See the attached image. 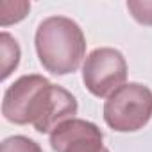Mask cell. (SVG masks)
<instances>
[{
	"instance_id": "obj_7",
	"label": "cell",
	"mask_w": 152,
	"mask_h": 152,
	"mask_svg": "<svg viewBox=\"0 0 152 152\" xmlns=\"http://www.w3.org/2000/svg\"><path fill=\"white\" fill-rule=\"evenodd\" d=\"M31 11V4L29 2H9V0H4L2 4H0V23L2 27H7L11 23H16V22H22L27 13Z\"/></svg>"
},
{
	"instance_id": "obj_3",
	"label": "cell",
	"mask_w": 152,
	"mask_h": 152,
	"mask_svg": "<svg viewBox=\"0 0 152 152\" xmlns=\"http://www.w3.org/2000/svg\"><path fill=\"white\" fill-rule=\"evenodd\" d=\"M152 118V91L140 83H129L107 97L104 120L116 132L143 129Z\"/></svg>"
},
{
	"instance_id": "obj_6",
	"label": "cell",
	"mask_w": 152,
	"mask_h": 152,
	"mask_svg": "<svg viewBox=\"0 0 152 152\" xmlns=\"http://www.w3.org/2000/svg\"><path fill=\"white\" fill-rule=\"evenodd\" d=\"M0 57H2V75L0 77H2V81H6L20 63L18 41L9 32L0 34Z\"/></svg>"
},
{
	"instance_id": "obj_10",
	"label": "cell",
	"mask_w": 152,
	"mask_h": 152,
	"mask_svg": "<svg viewBox=\"0 0 152 152\" xmlns=\"http://www.w3.org/2000/svg\"><path fill=\"white\" fill-rule=\"evenodd\" d=\"M104 152H109V150H107V148H104Z\"/></svg>"
},
{
	"instance_id": "obj_9",
	"label": "cell",
	"mask_w": 152,
	"mask_h": 152,
	"mask_svg": "<svg viewBox=\"0 0 152 152\" xmlns=\"http://www.w3.org/2000/svg\"><path fill=\"white\" fill-rule=\"evenodd\" d=\"M127 9L141 25H152V0H129Z\"/></svg>"
},
{
	"instance_id": "obj_4",
	"label": "cell",
	"mask_w": 152,
	"mask_h": 152,
	"mask_svg": "<svg viewBox=\"0 0 152 152\" xmlns=\"http://www.w3.org/2000/svg\"><path fill=\"white\" fill-rule=\"evenodd\" d=\"M125 81L127 63L116 48H95L83 64V83L86 90L99 99L113 95L125 84Z\"/></svg>"
},
{
	"instance_id": "obj_1",
	"label": "cell",
	"mask_w": 152,
	"mask_h": 152,
	"mask_svg": "<svg viewBox=\"0 0 152 152\" xmlns=\"http://www.w3.org/2000/svg\"><path fill=\"white\" fill-rule=\"evenodd\" d=\"M2 115L11 124H31L45 134L77 115V100L68 90L52 84L43 75L31 73L22 75L6 90Z\"/></svg>"
},
{
	"instance_id": "obj_2",
	"label": "cell",
	"mask_w": 152,
	"mask_h": 152,
	"mask_svg": "<svg viewBox=\"0 0 152 152\" xmlns=\"http://www.w3.org/2000/svg\"><path fill=\"white\" fill-rule=\"evenodd\" d=\"M34 43L39 63L54 75L73 73L86 54L83 29L66 16L45 18L36 29Z\"/></svg>"
},
{
	"instance_id": "obj_8",
	"label": "cell",
	"mask_w": 152,
	"mask_h": 152,
	"mask_svg": "<svg viewBox=\"0 0 152 152\" xmlns=\"http://www.w3.org/2000/svg\"><path fill=\"white\" fill-rule=\"evenodd\" d=\"M2 152H43L41 147L27 136H9L2 141Z\"/></svg>"
},
{
	"instance_id": "obj_5",
	"label": "cell",
	"mask_w": 152,
	"mask_h": 152,
	"mask_svg": "<svg viewBox=\"0 0 152 152\" xmlns=\"http://www.w3.org/2000/svg\"><path fill=\"white\" fill-rule=\"evenodd\" d=\"M102 140V131L81 118H70L50 132V147L56 152H104Z\"/></svg>"
}]
</instances>
